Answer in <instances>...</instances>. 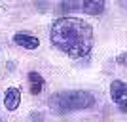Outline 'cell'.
Instances as JSON below:
<instances>
[{"label":"cell","mask_w":127,"mask_h":122,"mask_svg":"<svg viewBox=\"0 0 127 122\" xmlns=\"http://www.w3.org/2000/svg\"><path fill=\"white\" fill-rule=\"evenodd\" d=\"M49 36L53 46L70 57H84L93 48V27L78 17H59Z\"/></svg>","instance_id":"cell-1"},{"label":"cell","mask_w":127,"mask_h":122,"mask_svg":"<svg viewBox=\"0 0 127 122\" xmlns=\"http://www.w3.org/2000/svg\"><path fill=\"white\" fill-rule=\"evenodd\" d=\"M95 103V97L89 92H78V90H70V92H59L49 99V107L53 113H70V111H80V109H87Z\"/></svg>","instance_id":"cell-2"},{"label":"cell","mask_w":127,"mask_h":122,"mask_svg":"<svg viewBox=\"0 0 127 122\" xmlns=\"http://www.w3.org/2000/svg\"><path fill=\"white\" fill-rule=\"evenodd\" d=\"M61 10L64 13L84 11V13H89V15H99L104 10V0H63Z\"/></svg>","instance_id":"cell-3"},{"label":"cell","mask_w":127,"mask_h":122,"mask_svg":"<svg viewBox=\"0 0 127 122\" xmlns=\"http://www.w3.org/2000/svg\"><path fill=\"white\" fill-rule=\"evenodd\" d=\"M19 103H21V92H19V88H8L6 90V96H4V105L8 111H15L17 107H19Z\"/></svg>","instance_id":"cell-4"},{"label":"cell","mask_w":127,"mask_h":122,"mask_svg":"<svg viewBox=\"0 0 127 122\" xmlns=\"http://www.w3.org/2000/svg\"><path fill=\"white\" fill-rule=\"evenodd\" d=\"M110 97L114 101H122L127 97V82L122 80H114L110 84Z\"/></svg>","instance_id":"cell-5"},{"label":"cell","mask_w":127,"mask_h":122,"mask_svg":"<svg viewBox=\"0 0 127 122\" xmlns=\"http://www.w3.org/2000/svg\"><path fill=\"white\" fill-rule=\"evenodd\" d=\"M13 42L23 46V48H27V50H36L38 46H40V40H38L36 36H31V34H15V36H13Z\"/></svg>","instance_id":"cell-6"},{"label":"cell","mask_w":127,"mask_h":122,"mask_svg":"<svg viewBox=\"0 0 127 122\" xmlns=\"http://www.w3.org/2000/svg\"><path fill=\"white\" fill-rule=\"evenodd\" d=\"M29 80H31V92L34 94V96H38V94L42 92V86H44L42 76L32 71V73H29Z\"/></svg>","instance_id":"cell-7"},{"label":"cell","mask_w":127,"mask_h":122,"mask_svg":"<svg viewBox=\"0 0 127 122\" xmlns=\"http://www.w3.org/2000/svg\"><path fill=\"white\" fill-rule=\"evenodd\" d=\"M118 109L122 113H127V99H122V101H118Z\"/></svg>","instance_id":"cell-8"},{"label":"cell","mask_w":127,"mask_h":122,"mask_svg":"<svg viewBox=\"0 0 127 122\" xmlns=\"http://www.w3.org/2000/svg\"><path fill=\"white\" fill-rule=\"evenodd\" d=\"M118 63L120 65H127V52L122 53V55H118Z\"/></svg>","instance_id":"cell-9"},{"label":"cell","mask_w":127,"mask_h":122,"mask_svg":"<svg viewBox=\"0 0 127 122\" xmlns=\"http://www.w3.org/2000/svg\"><path fill=\"white\" fill-rule=\"evenodd\" d=\"M122 4H127V0H122Z\"/></svg>","instance_id":"cell-10"}]
</instances>
